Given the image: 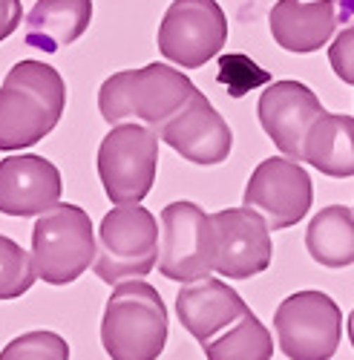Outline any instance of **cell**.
Wrapping results in <instances>:
<instances>
[{
	"label": "cell",
	"instance_id": "2e32d148",
	"mask_svg": "<svg viewBox=\"0 0 354 360\" xmlns=\"http://www.w3.org/2000/svg\"><path fill=\"white\" fill-rule=\"evenodd\" d=\"M337 0H277L268 23L285 52L308 55L322 49L337 29Z\"/></svg>",
	"mask_w": 354,
	"mask_h": 360
},
{
	"label": "cell",
	"instance_id": "7a4b0ae2",
	"mask_svg": "<svg viewBox=\"0 0 354 360\" xmlns=\"http://www.w3.org/2000/svg\"><path fill=\"white\" fill-rule=\"evenodd\" d=\"M196 89L199 86L182 70L170 67L167 61H156L141 70L110 75L98 89V110L112 127L136 118L138 124L159 130L190 101Z\"/></svg>",
	"mask_w": 354,
	"mask_h": 360
},
{
	"label": "cell",
	"instance_id": "cb8c5ba5",
	"mask_svg": "<svg viewBox=\"0 0 354 360\" xmlns=\"http://www.w3.org/2000/svg\"><path fill=\"white\" fill-rule=\"evenodd\" d=\"M20 23H23L20 0H0V44H4Z\"/></svg>",
	"mask_w": 354,
	"mask_h": 360
},
{
	"label": "cell",
	"instance_id": "6da1fadb",
	"mask_svg": "<svg viewBox=\"0 0 354 360\" xmlns=\"http://www.w3.org/2000/svg\"><path fill=\"white\" fill-rule=\"evenodd\" d=\"M67 84L44 61H18L0 84V150H26L46 139L64 115Z\"/></svg>",
	"mask_w": 354,
	"mask_h": 360
},
{
	"label": "cell",
	"instance_id": "7402d4cb",
	"mask_svg": "<svg viewBox=\"0 0 354 360\" xmlns=\"http://www.w3.org/2000/svg\"><path fill=\"white\" fill-rule=\"evenodd\" d=\"M0 360H70V346L55 332H26L9 340L0 352Z\"/></svg>",
	"mask_w": 354,
	"mask_h": 360
},
{
	"label": "cell",
	"instance_id": "8fae6325",
	"mask_svg": "<svg viewBox=\"0 0 354 360\" xmlns=\"http://www.w3.org/2000/svg\"><path fill=\"white\" fill-rule=\"evenodd\" d=\"M326 112L311 86L303 81H274L259 93L256 118L259 127L274 141L282 156L297 159L303 156V144L317 118Z\"/></svg>",
	"mask_w": 354,
	"mask_h": 360
},
{
	"label": "cell",
	"instance_id": "ac0fdd59",
	"mask_svg": "<svg viewBox=\"0 0 354 360\" xmlns=\"http://www.w3.org/2000/svg\"><path fill=\"white\" fill-rule=\"evenodd\" d=\"M300 162L332 179L354 176V118L343 112H322L306 136Z\"/></svg>",
	"mask_w": 354,
	"mask_h": 360
},
{
	"label": "cell",
	"instance_id": "52a82bcc",
	"mask_svg": "<svg viewBox=\"0 0 354 360\" xmlns=\"http://www.w3.org/2000/svg\"><path fill=\"white\" fill-rule=\"evenodd\" d=\"M159 271L176 283H196L216 271L219 231L214 217L196 202H170L159 217Z\"/></svg>",
	"mask_w": 354,
	"mask_h": 360
},
{
	"label": "cell",
	"instance_id": "d4e9b609",
	"mask_svg": "<svg viewBox=\"0 0 354 360\" xmlns=\"http://www.w3.org/2000/svg\"><path fill=\"white\" fill-rule=\"evenodd\" d=\"M346 328H348V340H351V349H354V309H351V314H348Z\"/></svg>",
	"mask_w": 354,
	"mask_h": 360
},
{
	"label": "cell",
	"instance_id": "5b68a950",
	"mask_svg": "<svg viewBox=\"0 0 354 360\" xmlns=\"http://www.w3.org/2000/svg\"><path fill=\"white\" fill-rule=\"evenodd\" d=\"M98 239L90 214L78 205L58 202L32 228V259L38 280L70 285L93 268Z\"/></svg>",
	"mask_w": 354,
	"mask_h": 360
},
{
	"label": "cell",
	"instance_id": "4fadbf2b",
	"mask_svg": "<svg viewBox=\"0 0 354 360\" xmlns=\"http://www.w3.org/2000/svg\"><path fill=\"white\" fill-rule=\"evenodd\" d=\"M219 231L216 274L230 280H251L271 265V228L251 207H225L214 214Z\"/></svg>",
	"mask_w": 354,
	"mask_h": 360
},
{
	"label": "cell",
	"instance_id": "7c38bea8",
	"mask_svg": "<svg viewBox=\"0 0 354 360\" xmlns=\"http://www.w3.org/2000/svg\"><path fill=\"white\" fill-rule=\"evenodd\" d=\"M156 136L159 141L173 147L182 159L202 167L222 165L233 147V133L228 122L214 110V104L202 89H196L190 101L156 130Z\"/></svg>",
	"mask_w": 354,
	"mask_h": 360
},
{
	"label": "cell",
	"instance_id": "d6986e66",
	"mask_svg": "<svg viewBox=\"0 0 354 360\" xmlns=\"http://www.w3.org/2000/svg\"><path fill=\"white\" fill-rule=\"evenodd\" d=\"M306 248L314 262L326 268H348L354 262V211L329 205L308 222Z\"/></svg>",
	"mask_w": 354,
	"mask_h": 360
},
{
	"label": "cell",
	"instance_id": "9c48e42d",
	"mask_svg": "<svg viewBox=\"0 0 354 360\" xmlns=\"http://www.w3.org/2000/svg\"><path fill=\"white\" fill-rule=\"evenodd\" d=\"M228 18L216 0H173L159 26V52L182 70H199L222 52Z\"/></svg>",
	"mask_w": 354,
	"mask_h": 360
},
{
	"label": "cell",
	"instance_id": "ba28073f",
	"mask_svg": "<svg viewBox=\"0 0 354 360\" xmlns=\"http://www.w3.org/2000/svg\"><path fill=\"white\" fill-rule=\"evenodd\" d=\"M274 328L288 360H332L340 346L343 311L326 291H297L277 306Z\"/></svg>",
	"mask_w": 354,
	"mask_h": 360
},
{
	"label": "cell",
	"instance_id": "44dd1931",
	"mask_svg": "<svg viewBox=\"0 0 354 360\" xmlns=\"http://www.w3.org/2000/svg\"><path fill=\"white\" fill-rule=\"evenodd\" d=\"M35 259L15 239L0 233V300H18L35 285Z\"/></svg>",
	"mask_w": 354,
	"mask_h": 360
},
{
	"label": "cell",
	"instance_id": "30bf717a",
	"mask_svg": "<svg viewBox=\"0 0 354 360\" xmlns=\"http://www.w3.org/2000/svg\"><path fill=\"white\" fill-rule=\"evenodd\" d=\"M314 202V182L308 170L288 156H271L254 167L242 205L256 211L271 231H285L306 219Z\"/></svg>",
	"mask_w": 354,
	"mask_h": 360
},
{
	"label": "cell",
	"instance_id": "9a60e30c",
	"mask_svg": "<svg viewBox=\"0 0 354 360\" xmlns=\"http://www.w3.org/2000/svg\"><path fill=\"white\" fill-rule=\"evenodd\" d=\"M248 311L251 309L242 300V294H236V288H230L219 277H204L196 283H185L179 297H176L179 323L202 346L211 343L214 338H219L233 323H240Z\"/></svg>",
	"mask_w": 354,
	"mask_h": 360
},
{
	"label": "cell",
	"instance_id": "5bb4252c",
	"mask_svg": "<svg viewBox=\"0 0 354 360\" xmlns=\"http://www.w3.org/2000/svg\"><path fill=\"white\" fill-rule=\"evenodd\" d=\"M61 170L44 156H6L0 162V214L44 217L61 202Z\"/></svg>",
	"mask_w": 354,
	"mask_h": 360
},
{
	"label": "cell",
	"instance_id": "8992f818",
	"mask_svg": "<svg viewBox=\"0 0 354 360\" xmlns=\"http://www.w3.org/2000/svg\"><path fill=\"white\" fill-rule=\"evenodd\" d=\"M159 136L147 124H115L98 144V179L112 205H141L153 191Z\"/></svg>",
	"mask_w": 354,
	"mask_h": 360
},
{
	"label": "cell",
	"instance_id": "277c9868",
	"mask_svg": "<svg viewBox=\"0 0 354 360\" xmlns=\"http://www.w3.org/2000/svg\"><path fill=\"white\" fill-rule=\"evenodd\" d=\"M162 228L141 205H115L98 225L96 277L110 285L147 277L159 265Z\"/></svg>",
	"mask_w": 354,
	"mask_h": 360
},
{
	"label": "cell",
	"instance_id": "ffe728a7",
	"mask_svg": "<svg viewBox=\"0 0 354 360\" xmlns=\"http://www.w3.org/2000/svg\"><path fill=\"white\" fill-rule=\"evenodd\" d=\"M204 357L208 360H271L274 357V340L271 332L259 323L254 311H248L240 323L211 343H204Z\"/></svg>",
	"mask_w": 354,
	"mask_h": 360
},
{
	"label": "cell",
	"instance_id": "603a6c76",
	"mask_svg": "<svg viewBox=\"0 0 354 360\" xmlns=\"http://www.w3.org/2000/svg\"><path fill=\"white\" fill-rule=\"evenodd\" d=\"M329 64L343 84L354 86V23L343 29L334 38V44L329 46Z\"/></svg>",
	"mask_w": 354,
	"mask_h": 360
},
{
	"label": "cell",
	"instance_id": "3957f363",
	"mask_svg": "<svg viewBox=\"0 0 354 360\" xmlns=\"http://www.w3.org/2000/svg\"><path fill=\"white\" fill-rule=\"evenodd\" d=\"M167 335V306L150 283L127 280L112 288L101 320V343L110 360H159Z\"/></svg>",
	"mask_w": 354,
	"mask_h": 360
},
{
	"label": "cell",
	"instance_id": "e0dca14e",
	"mask_svg": "<svg viewBox=\"0 0 354 360\" xmlns=\"http://www.w3.org/2000/svg\"><path fill=\"white\" fill-rule=\"evenodd\" d=\"M93 20V0H38L26 18V44L58 52L75 44Z\"/></svg>",
	"mask_w": 354,
	"mask_h": 360
}]
</instances>
